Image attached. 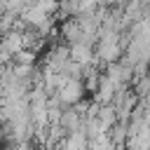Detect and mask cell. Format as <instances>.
Listing matches in <instances>:
<instances>
[{
	"label": "cell",
	"instance_id": "obj_1",
	"mask_svg": "<svg viewBox=\"0 0 150 150\" xmlns=\"http://www.w3.org/2000/svg\"><path fill=\"white\" fill-rule=\"evenodd\" d=\"M54 94H56L59 105H77L80 98H82V94H84V87H82L80 77H66L63 75V80L59 82V87H56Z\"/></svg>",
	"mask_w": 150,
	"mask_h": 150
}]
</instances>
